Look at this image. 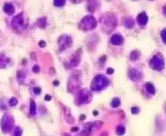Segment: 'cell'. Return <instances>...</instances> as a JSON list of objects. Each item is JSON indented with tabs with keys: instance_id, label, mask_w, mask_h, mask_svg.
I'll return each instance as SVG.
<instances>
[{
	"instance_id": "cell-1",
	"label": "cell",
	"mask_w": 166,
	"mask_h": 136,
	"mask_svg": "<svg viewBox=\"0 0 166 136\" xmlns=\"http://www.w3.org/2000/svg\"><path fill=\"white\" fill-rule=\"evenodd\" d=\"M11 26H13L15 31L18 32V33H21V32L26 29L27 21H26L23 13H20V14L17 15L16 17H14V19L11 21Z\"/></svg>"
},
{
	"instance_id": "cell-2",
	"label": "cell",
	"mask_w": 166,
	"mask_h": 136,
	"mask_svg": "<svg viewBox=\"0 0 166 136\" xmlns=\"http://www.w3.org/2000/svg\"><path fill=\"white\" fill-rule=\"evenodd\" d=\"M101 23L103 25V30L106 32H109L111 29H113L116 25V19L113 15L106 14L101 17Z\"/></svg>"
},
{
	"instance_id": "cell-3",
	"label": "cell",
	"mask_w": 166,
	"mask_h": 136,
	"mask_svg": "<svg viewBox=\"0 0 166 136\" xmlns=\"http://www.w3.org/2000/svg\"><path fill=\"white\" fill-rule=\"evenodd\" d=\"M108 84H109V80H108L107 78L103 75H98L93 78V81H91L90 89L91 91H99L104 89V87H106Z\"/></svg>"
},
{
	"instance_id": "cell-4",
	"label": "cell",
	"mask_w": 166,
	"mask_h": 136,
	"mask_svg": "<svg viewBox=\"0 0 166 136\" xmlns=\"http://www.w3.org/2000/svg\"><path fill=\"white\" fill-rule=\"evenodd\" d=\"M97 27V20L93 16H86L82 19L79 23V28L81 30H93Z\"/></svg>"
},
{
	"instance_id": "cell-5",
	"label": "cell",
	"mask_w": 166,
	"mask_h": 136,
	"mask_svg": "<svg viewBox=\"0 0 166 136\" xmlns=\"http://www.w3.org/2000/svg\"><path fill=\"white\" fill-rule=\"evenodd\" d=\"M13 128H14V118L8 113L4 114L1 120V129L3 133H8L13 130Z\"/></svg>"
},
{
	"instance_id": "cell-6",
	"label": "cell",
	"mask_w": 166,
	"mask_h": 136,
	"mask_svg": "<svg viewBox=\"0 0 166 136\" xmlns=\"http://www.w3.org/2000/svg\"><path fill=\"white\" fill-rule=\"evenodd\" d=\"M164 59L162 57V55L156 54L152 57L150 61V67L155 71H161L164 68Z\"/></svg>"
},
{
	"instance_id": "cell-7",
	"label": "cell",
	"mask_w": 166,
	"mask_h": 136,
	"mask_svg": "<svg viewBox=\"0 0 166 136\" xmlns=\"http://www.w3.org/2000/svg\"><path fill=\"white\" fill-rule=\"evenodd\" d=\"M77 75H79V72H75L73 75L70 77V79H69L68 89H69L70 93H74V91H75L80 85V80H79V77H78Z\"/></svg>"
},
{
	"instance_id": "cell-8",
	"label": "cell",
	"mask_w": 166,
	"mask_h": 136,
	"mask_svg": "<svg viewBox=\"0 0 166 136\" xmlns=\"http://www.w3.org/2000/svg\"><path fill=\"white\" fill-rule=\"evenodd\" d=\"M72 38L69 35H61L60 38L58 39L57 41V44H58V47H59V50L60 51H64L68 48H70L72 46Z\"/></svg>"
},
{
	"instance_id": "cell-9",
	"label": "cell",
	"mask_w": 166,
	"mask_h": 136,
	"mask_svg": "<svg viewBox=\"0 0 166 136\" xmlns=\"http://www.w3.org/2000/svg\"><path fill=\"white\" fill-rule=\"evenodd\" d=\"M91 99H93V96H91V93L88 89H84L79 91V95H78V103H80V104H86V103L90 102Z\"/></svg>"
},
{
	"instance_id": "cell-10",
	"label": "cell",
	"mask_w": 166,
	"mask_h": 136,
	"mask_svg": "<svg viewBox=\"0 0 166 136\" xmlns=\"http://www.w3.org/2000/svg\"><path fill=\"white\" fill-rule=\"evenodd\" d=\"M129 77L132 81H139L142 78V73L136 69H130L129 70Z\"/></svg>"
},
{
	"instance_id": "cell-11",
	"label": "cell",
	"mask_w": 166,
	"mask_h": 136,
	"mask_svg": "<svg viewBox=\"0 0 166 136\" xmlns=\"http://www.w3.org/2000/svg\"><path fill=\"white\" fill-rule=\"evenodd\" d=\"M148 15H146V13H144V11H142V13H140V14L137 16V22H138L139 25L141 26H144L148 23Z\"/></svg>"
},
{
	"instance_id": "cell-12",
	"label": "cell",
	"mask_w": 166,
	"mask_h": 136,
	"mask_svg": "<svg viewBox=\"0 0 166 136\" xmlns=\"http://www.w3.org/2000/svg\"><path fill=\"white\" fill-rule=\"evenodd\" d=\"M110 42H111L112 45H115V46L121 45L124 42V38L121 34H113V35L111 36V39H110Z\"/></svg>"
},
{
	"instance_id": "cell-13",
	"label": "cell",
	"mask_w": 166,
	"mask_h": 136,
	"mask_svg": "<svg viewBox=\"0 0 166 136\" xmlns=\"http://www.w3.org/2000/svg\"><path fill=\"white\" fill-rule=\"evenodd\" d=\"M3 11H4V13L6 15L11 16V15H13L15 13V6L11 4V3L7 2V3H5V4L3 5Z\"/></svg>"
},
{
	"instance_id": "cell-14",
	"label": "cell",
	"mask_w": 166,
	"mask_h": 136,
	"mask_svg": "<svg viewBox=\"0 0 166 136\" xmlns=\"http://www.w3.org/2000/svg\"><path fill=\"white\" fill-rule=\"evenodd\" d=\"M8 64V58L5 54H0V69H5Z\"/></svg>"
},
{
	"instance_id": "cell-15",
	"label": "cell",
	"mask_w": 166,
	"mask_h": 136,
	"mask_svg": "<svg viewBox=\"0 0 166 136\" xmlns=\"http://www.w3.org/2000/svg\"><path fill=\"white\" fill-rule=\"evenodd\" d=\"M97 5H98V0H89L88 4H87V8L89 11H95L97 9Z\"/></svg>"
},
{
	"instance_id": "cell-16",
	"label": "cell",
	"mask_w": 166,
	"mask_h": 136,
	"mask_svg": "<svg viewBox=\"0 0 166 136\" xmlns=\"http://www.w3.org/2000/svg\"><path fill=\"white\" fill-rule=\"evenodd\" d=\"M146 89L148 91V93H150V95H154L155 93V86L153 85L152 83H150V82H146Z\"/></svg>"
},
{
	"instance_id": "cell-17",
	"label": "cell",
	"mask_w": 166,
	"mask_h": 136,
	"mask_svg": "<svg viewBox=\"0 0 166 136\" xmlns=\"http://www.w3.org/2000/svg\"><path fill=\"white\" fill-rule=\"evenodd\" d=\"M124 24H125V26L127 28H133V26H134V22H133V20L131 18H125Z\"/></svg>"
},
{
	"instance_id": "cell-18",
	"label": "cell",
	"mask_w": 166,
	"mask_h": 136,
	"mask_svg": "<svg viewBox=\"0 0 166 136\" xmlns=\"http://www.w3.org/2000/svg\"><path fill=\"white\" fill-rule=\"evenodd\" d=\"M66 120L69 123V124H74V122H75L73 116L70 114V111H69L68 108H66Z\"/></svg>"
},
{
	"instance_id": "cell-19",
	"label": "cell",
	"mask_w": 166,
	"mask_h": 136,
	"mask_svg": "<svg viewBox=\"0 0 166 136\" xmlns=\"http://www.w3.org/2000/svg\"><path fill=\"white\" fill-rule=\"evenodd\" d=\"M37 112V105L33 100L30 101V115H34Z\"/></svg>"
},
{
	"instance_id": "cell-20",
	"label": "cell",
	"mask_w": 166,
	"mask_h": 136,
	"mask_svg": "<svg viewBox=\"0 0 166 136\" xmlns=\"http://www.w3.org/2000/svg\"><path fill=\"white\" fill-rule=\"evenodd\" d=\"M80 62V59L78 57V55H74L71 59V67H76L78 66V64Z\"/></svg>"
},
{
	"instance_id": "cell-21",
	"label": "cell",
	"mask_w": 166,
	"mask_h": 136,
	"mask_svg": "<svg viewBox=\"0 0 166 136\" xmlns=\"http://www.w3.org/2000/svg\"><path fill=\"white\" fill-rule=\"evenodd\" d=\"M126 132V128L124 127V126H117V128H116V134L119 136L124 135Z\"/></svg>"
},
{
	"instance_id": "cell-22",
	"label": "cell",
	"mask_w": 166,
	"mask_h": 136,
	"mask_svg": "<svg viewBox=\"0 0 166 136\" xmlns=\"http://www.w3.org/2000/svg\"><path fill=\"white\" fill-rule=\"evenodd\" d=\"M46 24H47V20H46V18H41V19H39V21H37V25H39L41 28H45Z\"/></svg>"
},
{
	"instance_id": "cell-23",
	"label": "cell",
	"mask_w": 166,
	"mask_h": 136,
	"mask_svg": "<svg viewBox=\"0 0 166 136\" xmlns=\"http://www.w3.org/2000/svg\"><path fill=\"white\" fill-rule=\"evenodd\" d=\"M119 105H121V100H119L118 98H114L111 102V106L113 107V108H116V107H118Z\"/></svg>"
},
{
	"instance_id": "cell-24",
	"label": "cell",
	"mask_w": 166,
	"mask_h": 136,
	"mask_svg": "<svg viewBox=\"0 0 166 136\" xmlns=\"http://www.w3.org/2000/svg\"><path fill=\"white\" fill-rule=\"evenodd\" d=\"M139 56H140V54H139L138 51H133V52H131V54H130V59H132V60H136Z\"/></svg>"
},
{
	"instance_id": "cell-25",
	"label": "cell",
	"mask_w": 166,
	"mask_h": 136,
	"mask_svg": "<svg viewBox=\"0 0 166 136\" xmlns=\"http://www.w3.org/2000/svg\"><path fill=\"white\" fill-rule=\"evenodd\" d=\"M54 6H57V7H60L62 5H64L66 3V0H54Z\"/></svg>"
},
{
	"instance_id": "cell-26",
	"label": "cell",
	"mask_w": 166,
	"mask_h": 136,
	"mask_svg": "<svg viewBox=\"0 0 166 136\" xmlns=\"http://www.w3.org/2000/svg\"><path fill=\"white\" fill-rule=\"evenodd\" d=\"M17 77H18L19 82L21 81V78H22V81H23V80L25 79V74H24V72H22V71H19L18 74H17Z\"/></svg>"
},
{
	"instance_id": "cell-27",
	"label": "cell",
	"mask_w": 166,
	"mask_h": 136,
	"mask_svg": "<svg viewBox=\"0 0 166 136\" xmlns=\"http://www.w3.org/2000/svg\"><path fill=\"white\" fill-rule=\"evenodd\" d=\"M18 104V99L17 98H11V100H9V105L11 106H16V105Z\"/></svg>"
},
{
	"instance_id": "cell-28",
	"label": "cell",
	"mask_w": 166,
	"mask_h": 136,
	"mask_svg": "<svg viewBox=\"0 0 166 136\" xmlns=\"http://www.w3.org/2000/svg\"><path fill=\"white\" fill-rule=\"evenodd\" d=\"M161 38H162L163 43L166 44V28H164V29L161 31Z\"/></svg>"
},
{
	"instance_id": "cell-29",
	"label": "cell",
	"mask_w": 166,
	"mask_h": 136,
	"mask_svg": "<svg viewBox=\"0 0 166 136\" xmlns=\"http://www.w3.org/2000/svg\"><path fill=\"white\" fill-rule=\"evenodd\" d=\"M21 135H22V130H21V128L16 127L15 128V136H21Z\"/></svg>"
},
{
	"instance_id": "cell-30",
	"label": "cell",
	"mask_w": 166,
	"mask_h": 136,
	"mask_svg": "<svg viewBox=\"0 0 166 136\" xmlns=\"http://www.w3.org/2000/svg\"><path fill=\"white\" fill-rule=\"evenodd\" d=\"M93 125L95 126V127L93 128V129H99V128H101L103 126V123L102 122H97V123H93Z\"/></svg>"
},
{
	"instance_id": "cell-31",
	"label": "cell",
	"mask_w": 166,
	"mask_h": 136,
	"mask_svg": "<svg viewBox=\"0 0 166 136\" xmlns=\"http://www.w3.org/2000/svg\"><path fill=\"white\" fill-rule=\"evenodd\" d=\"M131 112H132L133 114H137V113H139V108H138V107H136V106L132 107V109H131Z\"/></svg>"
},
{
	"instance_id": "cell-32",
	"label": "cell",
	"mask_w": 166,
	"mask_h": 136,
	"mask_svg": "<svg viewBox=\"0 0 166 136\" xmlns=\"http://www.w3.org/2000/svg\"><path fill=\"white\" fill-rule=\"evenodd\" d=\"M32 72L35 73V74L40 73V67H39V66H34L33 68H32Z\"/></svg>"
},
{
	"instance_id": "cell-33",
	"label": "cell",
	"mask_w": 166,
	"mask_h": 136,
	"mask_svg": "<svg viewBox=\"0 0 166 136\" xmlns=\"http://www.w3.org/2000/svg\"><path fill=\"white\" fill-rule=\"evenodd\" d=\"M41 91H42V89H40V87H34V89H33V93H35V95H40V93H41Z\"/></svg>"
},
{
	"instance_id": "cell-34",
	"label": "cell",
	"mask_w": 166,
	"mask_h": 136,
	"mask_svg": "<svg viewBox=\"0 0 166 136\" xmlns=\"http://www.w3.org/2000/svg\"><path fill=\"white\" fill-rule=\"evenodd\" d=\"M105 61H106V55H103V56H101V58H100V64H103Z\"/></svg>"
},
{
	"instance_id": "cell-35",
	"label": "cell",
	"mask_w": 166,
	"mask_h": 136,
	"mask_svg": "<svg viewBox=\"0 0 166 136\" xmlns=\"http://www.w3.org/2000/svg\"><path fill=\"white\" fill-rule=\"evenodd\" d=\"M39 46H40L41 48H45V47H46V42H45V41H40Z\"/></svg>"
},
{
	"instance_id": "cell-36",
	"label": "cell",
	"mask_w": 166,
	"mask_h": 136,
	"mask_svg": "<svg viewBox=\"0 0 166 136\" xmlns=\"http://www.w3.org/2000/svg\"><path fill=\"white\" fill-rule=\"evenodd\" d=\"M113 73H114V70L112 68H109L107 70V74H108V75H111V74H113Z\"/></svg>"
},
{
	"instance_id": "cell-37",
	"label": "cell",
	"mask_w": 166,
	"mask_h": 136,
	"mask_svg": "<svg viewBox=\"0 0 166 136\" xmlns=\"http://www.w3.org/2000/svg\"><path fill=\"white\" fill-rule=\"evenodd\" d=\"M51 99H52V98H51L50 95H46L45 96V100L46 101H51Z\"/></svg>"
},
{
	"instance_id": "cell-38",
	"label": "cell",
	"mask_w": 166,
	"mask_h": 136,
	"mask_svg": "<svg viewBox=\"0 0 166 136\" xmlns=\"http://www.w3.org/2000/svg\"><path fill=\"white\" fill-rule=\"evenodd\" d=\"M85 118H86L85 114H81V115H80V118H79V120H84Z\"/></svg>"
},
{
	"instance_id": "cell-39",
	"label": "cell",
	"mask_w": 166,
	"mask_h": 136,
	"mask_svg": "<svg viewBox=\"0 0 166 136\" xmlns=\"http://www.w3.org/2000/svg\"><path fill=\"white\" fill-rule=\"evenodd\" d=\"M72 132H77V131H79V128H77V127H74V128H72V130H71Z\"/></svg>"
},
{
	"instance_id": "cell-40",
	"label": "cell",
	"mask_w": 166,
	"mask_h": 136,
	"mask_svg": "<svg viewBox=\"0 0 166 136\" xmlns=\"http://www.w3.org/2000/svg\"><path fill=\"white\" fill-rule=\"evenodd\" d=\"M72 2H74V3H80V2H82L83 0H71Z\"/></svg>"
},
{
	"instance_id": "cell-41",
	"label": "cell",
	"mask_w": 166,
	"mask_h": 136,
	"mask_svg": "<svg viewBox=\"0 0 166 136\" xmlns=\"http://www.w3.org/2000/svg\"><path fill=\"white\" fill-rule=\"evenodd\" d=\"M53 84H54L55 86H58L59 85V81H58V80H54V81H53Z\"/></svg>"
},
{
	"instance_id": "cell-42",
	"label": "cell",
	"mask_w": 166,
	"mask_h": 136,
	"mask_svg": "<svg viewBox=\"0 0 166 136\" xmlns=\"http://www.w3.org/2000/svg\"><path fill=\"white\" fill-rule=\"evenodd\" d=\"M93 115H95V116H97V115H98V114H99V112H98V111L95 110V111H93Z\"/></svg>"
},
{
	"instance_id": "cell-43",
	"label": "cell",
	"mask_w": 166,
	"mask_h": 136,
	"mask_svg": "<svg viewBox=\"0 0 166 136\" xmlns=\"http://www.w3.org/2000/svg\"><path fill=\"white\" fill-rule=\"evenodd\" d=\"M163 14H164V15H165V16H166V5H165V6L163 7Z\"/></svg>"
},
{
	"instance_id": "cell-44",
	"label": "cell",
	"mask_w": 166,
	"mask_h": 136,
	"mask_svg": "<svg viewBox=\"0 0 166 136\" xmlns=\"http://www.w3.org/2000/svg\"><path fill=\"white\" fill-rule=\"evenodd\" d=\"M31 58L32 59H35V54H34V53H31Z\"/></svg>"
},
{
	"instance_id": "cell-45",
	"label": "cell",
	"mask_w": 166,
	"mask_h": 136,
	"mask_svg": "<svg viewBox=\"0 0 166 136\" xmlns=\"http://www.w3.org/2000/svg\"><path fill=\"white\" fill-rule=\"evenodd\" d=\"M108 134L107 133H102V136H107Z\"/></svg>"
},
{
	"instance_id": "cell-46",
	"label": "cell",
	"mask_w": 166,
	"mask_h": 136,
	"mask_svg": "<svg viewBox=\"0 0 166 136\" xmlns=\"http://www.w3.org/2000/svg\"><path fill=\"white\" fill-rule=\"evenodd\" d=\"M64 136H71L70 134H64Z\"/></svg>"
}]
</instances>
